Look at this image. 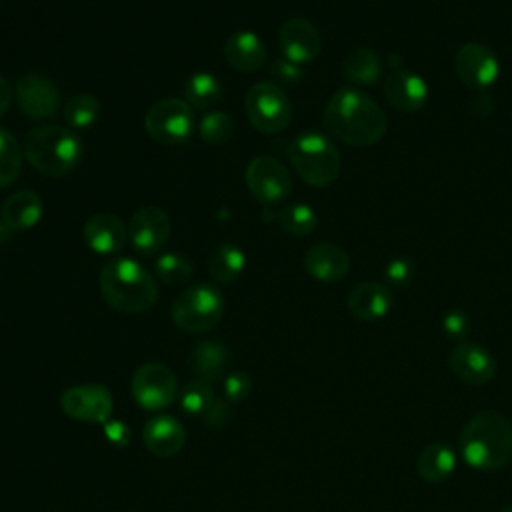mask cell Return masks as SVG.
<instances>
[{
	"label": "cell",
	"instance_id": "7a4b0ae2",
	"mask_svg": "<svg viewBox=\"0 0 512 512\" xmlns=\"http://www.w3.org/2000/svg\"><path fill=\"white\" fill-rule=\"evenodd\" d=\"M458 448L470 468L500 470L512 458V424L498 410H480L462 426Z\"/></svg>",
	"mask_w": 512,
	"mask_h": 512
},
{
	"label": "cell",
	"instance_id": "e0dca14e",
	"mask_svg": "<svg viewBox=\"0 0 512 512\" xmlns=\"http://www.w3.org/2000/svg\"><path fill=\"white\" fill-rule=\"evenodd\" d=\"M384 98L400 112H418L428 100V84L408 68H394L384 78Z\"/></svg>",
	"mask_w": 512,
	"mask_h": 512
},
{
	"label": "cell",
	"instance_id": "cb8c5ba5",
	"mask_svg": "<svg viewBox=\"0 0 512 512\" xmlns=\"http://www.w3.org/2000/svg\"><path fill=\"white\" fill-rule=\"evenodd\" d=\"M456 468V454L444 442L426 444L416 456V470L426 482H444Z\"/></svg>",
	"mask_w": 512,
	"mask_h": 512
},
{
	"label": "cell",
	"instance_id": "ac0fdd59",
	"mask_svg": "<svg viewBox=\"0 0 512 512\" xmlns=\"http://www.w3.org/2000/svg\"><path fill=\"white\" fill-rule=\"evenodd\" d=\"M304 270L318 282H338L350 270V256L332 242H318L304 254Z\"/></svg>",
	"mask_w": 512,
	"mask_h": 512
},
{
	"label": "cell",
	"instance_id": "60d3db41",
	"mask_svg": "<svg viewBox=\"0 0 512 512\" xmlns=\"http://www.w3.org/2000/svg\"><path fill=\"white\" fill-rule=\"evenodd\" d=\"M12 102V86L10 82L0 74V118L6 114Z\"/></svg>",
	"mask_w": 512,
	"mask_h": 512
},
{
	"label": "cell",
	"instance_id": "5b68a950",
	"mask_svg": "<svg viewBox=\"0 0 512 512\" xmlns=\"http://www.w3.org/2000/svg\"><path fill=\"white\" fill-rule=\"evenodd\" d=\"M288 158L296 174L314 188L330 186L340 174L336 144L320 132H302L288 146Z\"/></svg>",
	"mask_w": 512,
	"mask_h": 512
},
{
	"label": "cell",
	"instance_id": "e575fe53",
	"mask_svg": "<svg viewBox=\"0 0 512 512\" xmlns=\"http://www.w3.org/2000/svg\"><path fill=\"white\" fill-rule=\"evenodd\" d=\"M252 382L250 376L244 372H232L226 380H224V398L228 402H240L250 394Z\"/></svg>",
	"mask_w": 512,
	"mask_h": 512
},
{
	"label": "cell",
	"instance_id": "f1b7e54d",
	"mask_svg": "<svg viewBox=\"0 0 512 512\" xmlns=\"http://www.w3.org/2000/svg\"><path fill=\"white\" fill-rule=\"evenodd\" d=\"M100 116V102L88 92L74 94L64 106V120L70 128L84 130L90 128Z\"/></svg>",
	"mask_w": 512,
	"mask_h": 512
},
{
	"label": "cell",
	"instance_id": "3957f363",
	"mask_svg": "<svg viewBox=\"0 0 512 512\" xmlns=\"http://www.w3.org/2000/svg\"><path fill=\"white\" fill-rule=\"evenodd\" d=\"M98 286L106 304L124 314L146 312L158 300L156 280L132 258H114L106 262L100 270Z\"/></svg>",
	"mask_w": 512,
	"mask_h": 512
},
{
	"label": "cell",
	"instance_id": "7c38bea8",
	"mask_svg": "<svg viewBox=\"0 0 512 512\" xmlns=\"http://www.w3.org/2000/svg\"><path fill=\"white\" fill-rule=\"evenodd\" d=\"M454 70L462 84L472 90L490 88L500 74V62L492 48L482 42H466L454 56Z\"/></svg>",
	"mask_w": 512,
	"mask_h": 512
},
{
	"label": "cell",
	"instance_id": "1f68e13d",
	"mask_svg": "<svg viewBox=\"0 0 512 512\" xmlns=\"http://www.w3.org/2000/svg\"><path fill=\"white\" fill-rule=\"evenodd\" d=\"M278 222H280L282 230L290 236H308L316 228L318 218H316V212L312 206L294 202V204H288L280 212Z\"/></svg>",
	"mask_w": 512,
	"mask_h": 512
},
{
	"label": "cell",
	"instance_id": "9c48e42d",
	"mask_svg": "<svg viewBox=\"0 0 512 512\" xmlns=\"http://www.w3.org/2000/svg\"><path fill=\"white\" fill-rule=\"evenodd\" d=\"M130 392L144 410L168 408L178 394V378L162 362H146L132 374Z\"/></svg>",
	"mask_w": 512,
	"mask_h": 512
},
{
	"label": "cell",
	"instance_id": "8992f818",
	"mask_svg": "<svg viewBox=\"0 0 512 512\" xmlns=\"http://www.w3.org/2000/svg\"><path fill=\"white\" fill-rule=\"evenodd\" d=\"M224 314V298L212 284H194L182 290L172 302V322L188 334L212 330Z\"/></svg>",
	"mask_w": 512,
	"mask_h": 512
},
{
	"label": "cell",
	"instance_id": "d6986e66",
	"mask_svg": "<svg viewBox=\"0 0 512 512\" xmlns=\"http://www.w3.org/2000/svg\"><path fill=\"white\" fill-rule=\"evenodd\" d=\"M348 312L362 322H376L392 308V292L382 282L356 284L346 300Z\"/></svg>",
	"mask_w": 512,
	"mask_h": 512
},
{
	"label": "cell",
	"instance_id": "5bb4252c",
	"mask_svg": "<svg viewBox=\"0 0 512 512\" xmlns=\"http://www.w3.org/2000/svg\"><path fill=\"white\" fill-rule=\"evenodd\" d=\"M128 238L142 256H152L164 248L170 238V218L160 206H142L128 224Z\"/></svg>",
	"mask_w": 512,
	"mask_h": 512
},
{
	"label": "cell",
	"instance_id": "ba28073f",
	"mask_svg": "<svg viewBox=\"0 0 512 512\" xmlns=\"http://www.w3.org/2000/svg\"><path fill=\"white\" fill-rule=\"evenodd\" d=\"M196 126L194 108L180 98H162L154 102L144 116V128L148 136L160 144L186 142Z\"/></svg>",
	"mask_w": 512,
	"mask_h": 512
},
{
	"label": "cell",
	"instance_id": "2e32d148",
	"mask_svg": "<svg viewBox=\"0 0 512 512\" xmlns=\"http://www.w3.org/2000/svg\"><path fill=\"white\" fill-rule=\"evenodd\" d=\"M450 370L466 384L480 386L494 378L496 360L494 356L476 342H460L448 356Z\"/></svg>",
	"mask_w": 512,
	"mask_h": 512
},
{
	"label": "cell",
	"instance_id": "9a60e30c",
	"mask_svg": "<svg viewBox=\"0 0 512 512\" xmlns=\"http://www.w3.org/2000/svg\"><path fill=\"white\" fill-rule=\"evenodd\" d=\"M278 46L286 60L294 64H308L316 60L322 48L320 32L306 18H290L278 30Z\"/></svg>",
	"mask_w": 512,
	"mask_h": 512
},
{
	"label": "cell",
	"instance_id": "4316f807",
	"mask_svg": "<svg viewBox=\"0 0 512 512\" xmlns=\"http://www.w3.org/2000/svg\"><path fill=\"white\" fill-rule=\"evenodd\" d=\"M228 366V350L222 342L216 340H204L194 346L192 352V368L200 380L212 382Z\"/></svg>",
	"mask_w": 512,
	"mask_h": 512
},
{
	"label": "cell",
	"instance_id": "d590c367",
	"mask_svg": "<svg viewBox=\"0 0 512 512\" xmlns=\"http://www.w3.org/2000/svg\"><path fill=\"white\" fill-rule=\"evenodd\" d=\"M442 330L448 338H464L470 330V320L460 310H448L442 318Z\"/></svg>",
	"mask_w": 512,
	"mask_h": 512
},
{
	"label": "cell",
	"instance_id": "f35d334b",
	"mask_svg": "<svg viewBox=\"0 0 512 512\" xmlns=\"http://www.w3.org/2000/svg\"><path fill=\"white\" fill-rule=\"evenodd\" d=\"M272 76L278 78L280 82H286V84H294L302 78V70L298 68V64L282 58V60H276L272 64Z\"/></svg>",
	"mask_w": 512,
	"mask_h": 512
},
{
	"label": "cell",
	"instance_id": "83f0119b",
	"mask_svg": "<svg viewBox=\"0 0 512 512\" xmlns=\"http://www.w3.org/2000/svg\"><path fill=\"white\" fill-rule=\"evenodd\" d=\"M184 98L196 110H210L222 100V86L216 76L208 72H196L186 80Z\"/></svg>",
	"mask_w": 512,
	"mask_h": 512
},
{
	"label": "cell",
	"instance_id": "30bf717a",
	"mask_svg": "<svg viewBox=\"0 0 512 512\" xmlns=\"http://www.w3.org/2000/svg\"><path fill=\"white\" fill-rule=\"evenodd\" d=\"M244 178L250 194L264 206L286 200L292 190V178L288 170L272 156H254L246 166Z\"/></svg>",
	"mask_w": 512,
	"mask_h": 512
},
{
	"label": "cell",
	"instance_id": "8d00e7d4",
	"mask_svg": "<svg viewBox=\"0 0 512 512\" xmlns=\"http://www.w3.org/2000/svg\"><path fill=\"white\" fill-rule=\"evenodd\" d=\"M412 274H414V266H412V262L406 260V258H396V260L388 262V266H386V270H384L386 280H388L390 284H394V286H404V284H408L410 278H412Z\"/></svg>",
	"mask_w": 512,
	"mask_h": 512
},
{
	"label": "cell",
	"instance_id": "ab89813d",
	"mask_svg": "<svg viewBox=\"0 0 512 512\" xmlns=\"http://www.w3.org/2000/svg\"><path fill=\"white\" fill-rule=\"evenodd\" d=\"M104 436L108 438V442H112L114 446H120V448L126 446L130 442V438H132L130 428L124 422H120V420H108L104 424Z\"/></svg>",
	"mask_w": 512,
	"mask_h": 512
},
{
	"label": "cell",
	"instance_id": "44dd1931",
	"mask_svg": "<svg viewBox=\"0 0 512 512\" xmlns=\"http://www.w3.org/2000/svg\"><path fill=\"white\" fill-rule=\"evenodd\" d=\"M142 440L148 452L158 458H170L178 454L186 442L184 426L166 414H158L150 418L142 430Z\"/></svg>",
	"mask_w": 512,
	"mask_h": 512
},
{
	"label": "cell",
	"instance_id": "603a6c76",
	"mask_svg": "<svg viewBox=\"0 0 512 512\" xmlns=\"http://www.w3.org/2000/svg\"><path fill=\"white\" fill-rule=\"evenodd\" d=\"M0 216L8 230H28L42 218V200L34 190H18L4 200Z\"/></svg>",
	"mask_w": 512,
	"mask_h": 512
},
{
	"label": "cell",
	"instance_id": "484cf974",
	"mask_svg": "<svg viewBox=\"0 0 512 512\" xmlns=\"http://www.w3.org/2000/svg\"><path fill=\"white\" fill-rule=\"evenodd\" d=\"M246 266V254L238 244L224 242L216 246L208 256V272L216 282H234Z\"/></svg>",
	"mask_w": 512,
	"mask_h": 512
},
{
	"label": "cell",
	"instance_id": "74e56055",
	"mask_svg": "<svg viewBox=\"0 0 512 512\" xmlns=\"http://www.w3.org/2000/svg\"><path fill=\"white\" fill-rule=\"evenodd\" d=\"M228 418H230L228 400L226 398H216L204 414V424L210 426V428H220L222 424L228 422Z\"/></svg>",
	"mask_w": 512,
	"mask_h": 512
},
{
	"label": "cell",
	"instance_id": "836d02e7",
	"mask_svg": "<svg viewBox=\"0 0 512 512\" xmlns=\"http://www.w3.org/2000/svg\"><path fill=\"white\" fill-rule=\"evenodd\" d=\"M214 388L206 380H192L180 394V408L188 416H204L214 402Z\"/></svg>",
	"mask_w": 512,
	"mask_h": 512
},
{
	"label": "cell",
	"instance_id": "b9f144b4",
	"mask_svg": "<svg viewBox=\"0 0 512 512\" xmlns=\"http://www.w3.org/2000/svg\"><path fill=\"white\" fill-rule=\"evenodd\" d=\"M502 512H512V506H504V508H502Z\"/></svg>",
	"mask_w": 512,
	"mask_h": 512
},
{
	"label": "cell",
	"instance_id": "4fadbf2b",
	"mask_svg": "<svg viewBox=\"0 0 512 512\" xmlns=\"http://www.w3.org/2000/svg\"><path fill=\"white\" fill-rule=\"evenodd\" d=\"M14 94L20 112L32 120L52 118L60 108V92L56 90V84L38 72L20 76Z\"/></svg>",
	"mask_w": 512,
	"mask_h": 512
},
{
	"label": "cell",
	"instance_id": "f546056e",
	"mask_svg": "<svg viewBox=\"0 0 512 512\" xmlns=\"http://www.w3.org/2000/svg\"><path fill=\"white\" fill-rule=\"evenodd\" d=\"M22 146L16 136L0 126V190L10 186L22 168Z\"/></svg>",
	"mask_w": 512,
	"mask_h": 512
},
{
	"label": "cell",
	"instance_id": "4dcf8cb0",
	"mask_svg": "<svg viewBox=\"0 0 512 512\" xmlns=\"http://www.w3.org/2000/svg\"><path fill=\"white\" fill-rule=\"evenodd\" d=\"M154 272L162 282L170 286H178V284H186L192 278L194 264L188 256L180 252H164L162 256L156 258Z\"/></svg>",
	"mask_w": 512,
	"mask_h": 512
},
{
	"label": "cell",
	"instance_id": "ffe728a7",
	"mask_svg": "<svg viewBox=\"0 0 512 512\" xmlns=\"http://www.w3.org/2000/svg\"><path fill=\"white\" fill-rule=\"evenodd\" d=\"M84 242L88 244L90 250H94L96 254H116L124 248L128 230L124 228L122 220L116 218L110 212H100L94 214L86 220L84 228Z\"/></svg>",
	"mask_w": 512,
	"mask_h": 512
},
{
	"label": "cell",
	"instance_id": "8fae6325",
	"mask_svg": "<svg viewBox=\"0 0 512 512\" xmlns=\"http://www.w3.org/2000/svg\"><path fill=\"white\" fill-rule=\"evenodd\" d=\"M60 408L72 420L104 426L112 416L114 400L110 390L102 384H80L60 394Z\"/></svg>",
	"mask_w": 512,
	"mask_h": 512
},
{
	"label": "cell",
	"instance_id": "6da1fadb",
	"mask_svg": "<svg viewBox=\"0 0 512 512\" xmlns=\"http://www.w3.org/2000/svg\"><path fill=\"white\" fill-rule=\"evenodd\" d=\"M324 130L356 148L372 146L386 134L384 110L358 88H338L324 106L322 112Z\"/></svg>",
	"mask_w": 512,
	"mask_h": 512
},
{
	"label": "cell",
	"instance_id": "52a82bcc",
	"mask_svg": "<svg viewBox=\"0 0 512 512\" xmlns=\"http://www.w3.org/2000/svg\"><path fill=\"white\" fill-rule=\"evenodd\" d=\"M246 116L262 134H278L292 120V104L276 82H256L246 94Z\"/></svg>",
	"mask_w": 512,
	"mask_h": 512
},
{
	"label": "cell",
	"instance_id": "277c9868",
	"mask_svg": "<svg viewBox=\"0 0 512 512\" xmlns=\"http://www.w3.org/2000/svg\"><path fill=\"white\" fill-rule=\"evenodd\" d=\"M22 152L30 166L44 176H64L82 158L80 138L58 124H42L24 136Z\"/></svg>",
	"mask_w": 512,
	"mask_h": 512
},
{
	"label": "cell",
	"instance_id": "d6a6232c",
	"mask_svg": "<svg viewBox=\"0 0 512 512\" xmlns=\"http://www.w3.org/2000/svg\"><path fill=\"white\" fill-rule=\"evenodd\" d=\"M198 134L206 144H226L234 134V122L232 118L222 110H212L202 116L198 124Z\"/></svg>",
	"mask_w": 512,
	"mask_h": 512
},
{
	"label": "cell",
	"instance_id": "d4e9b609",
	"mask_svg": "<svg viewBox=\"0 0 512 512\" xmlns=\"http://www.w3.org/2000/svg\"><path fill=\"white\" fill-rule=\"evenodd\" d=\"M342 76L352 84H376L382 76V60L372 48L358 46L346 54Z\"/></svg>",
	"mask_w": 512,
	"mask_h": 512
},
{
	"label": "cell",
	"instance_id": "7402d4cb",
	"mask_svg": "<svg viewBox=\"0 0 512 512\" xmlns=\"http://www.w3.org/2000/svg\"><path fill=\"white\" fill-rule=\"evenodd\" d=\"M224 56L234 70L256 72L266 62V46L258 34L250 30H238L226 38Z\"/></svg>",
	"mask_w": 512,
	"mask_h": 512
}]
</instances>
